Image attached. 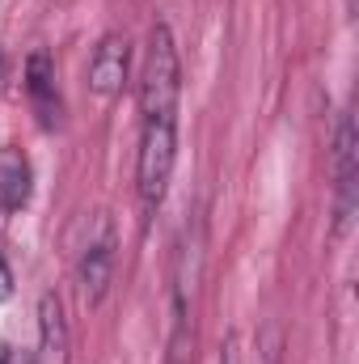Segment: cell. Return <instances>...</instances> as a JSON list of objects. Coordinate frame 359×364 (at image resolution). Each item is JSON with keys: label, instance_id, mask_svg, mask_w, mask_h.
Returning <instances> with one entry per match:
<instances>
[{"label": "cell", "instance_id": "obj_1", "mask_svg": "<svg viewBox=\"0 0 359 364\" xmlns=\"http://www.w3.org/2000/svg\"><path fill=\"white\" fill-rule=\"evenodd\" d=\"M178 166V114L140 119V149H136V195L144 220L157 216V208L170 195V178Z\"/></svg>", "mask_w": 359, "mask_h": 364}, {"label": "cell", "instance_id": "obj_2", "mask_svg": "<svg viewBox=\"0 0 359 364\" xmlns=\"http://www.w3.org/2000/svg\"><path fill=\"white\" fill-rule=\"evenodd\" d=\"M182 106V60L174 30L157 21L144 43V64H140V119L157 114H178Z\"/></svg>", "mask_w": 359, "mask_h": 364}, {"label": "cell", "instance_id": "obj_3", "mask_svg": "<svg viewBox=\"0 0 359 364\" xmlns=\"http://www.w3.org/2000/svg\"><path fill=\"white\" fill-rule=\"evenodd\" d=\"M114 220L106 212H89L81 220V242L72 246V267H77V284L85 305H101L110 284H114Z\"/></svg>", "mask_w": 359, "mask_h": 364}, {"label": "cell", "instance_id": "obj_4", "mask_svg": "<svg viewBox=\"0 0 359 364\" xmlns=\"http://www.w3.org/2000/svg\"><path fill=\"white\" fill-rule=\"evenodd\" d=\"M355 157H359L355 119H351V110H343L338 127H334V233H343L351 212H355V178H359Z\"/></svg>", "mask_w": 359, "mask_h": 364}, {"label": "cell", "instance_id": "obj_5", "mask_svg": "<svg viewBox=\"0 0 359 364\" xmlns=\"http://www.w3.org/2000/svg\"><path fill=\"white\" fill-rule=\"evenodd\" d=\"M131 81V43L127 34H106L97 47H93L89 60V90L101 102H114L118 93L127 90Z\"/></svg>", "mask_w": 359, "mask_h": 364}, {"label": "cell", "instance_id": "obj_6", "mask_svg": "<svg viewBox=\"0 0 359 364\" xmlns=\"http://www.w3.org/2000/svg\"><path fill=\"white\" fill-rule=\"evenodd\" d=\"M26 97H30V106H34V114L47 132L60 127L64 97H60V85H55V60L43 47L30 51V60H26Z\"/></svg>", "mask_w": 359, "mask_h": 364}, {"label": "cell", "instance_id": "obj_7", "mask_svg": "<svg viewBox=\"0 0 359 364\" xmlns=\"http://www.w3.org/2000/svg\"><path fill=\"white\" fill-rule=\"evenodd\" d=\"M38 356L43 364H68V322L64 301L55 292L38 296Z\"/></svg>", "mask_w": 359, "mask_h": 364}, {"label": "cell", "instance_id": "obj_8", "mask_svg": "<svg viewBox=\"0 0 359 364\" xmlns=\"http://www.w3.org/2000/svg\"><path fill=\"white\" fill-rule=\"evenodd\" d=\"M30 161H26V153L21 149H13V144H4L0 149V212H17V208H26L30 203Z\"/></svg>", "mask_w": 359, "mask_h": 364}, {"label": "cell", "instance_id": "obj_9", "mask_svg": "<svg viewBox=\"0 0 359 364\" xmlns=\"http://www.w3.org/2000/svg\"><path fill=\"white\" fill-rule=\"evenodd\" d=\"M220 364H250V360H245V343H241V335H237V331L224 339V348H220Z\"/></svg>", "mask_w": 359, "mask_h": 364}, {"label": "cell", "instance_id": "obj_10", "mask_svg": "<svg viewBox=\"0 0 359 364\" xmlns=\"http://www.w3.org/2000/svg\"><path fill=\"white\" fill-rule=\"evenodd\" d=\"M9 292H13V272H9V263L0 259V301H4Z\"/></svg>", "mask_w": 359, "mask_h": 364}, {"label": "cell", "instance_id": "obj_11", "mask_svg": "<svg viewBox=\"0 0 359 364\" xmlns=\"http://www.w3.org/2000/svg\"><path fill=\"white\" fill-rule=\"evenodd\" d=\"M0 364H9V356H4V348H0Z\"/></svg>", "mask_w": 359, "mask_h": 364}, {"label": "cell", "instance_id": "obj_12", "mask_svg": "<svg viewBox=\"0 0 359 364\" xmlns=\"http://www.w3.org/2000/svg\"><path fill=\"white\" fill-rule=\"evenodd\" d=\"M0 73H4V55H0Z\"/></svg>", "mask_w": 359, "mask_h": 364}]
</instances>
